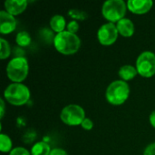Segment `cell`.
Wrapping results in <instances>:
<instances>
[{
    "mask_svg": "<svg viewBox=\"0 0 155 155\" xmlns=\"http://www.w3.org/2000/svg\"><path fill=\"white\" fill-rule=\"evenodd\" d=\"M31 98L29 88L23 83H11L4 91V99L6 103L14 106L26 104Z\"/></svg>",
    "mask_w": 155,
    "mask_h": 155,
    "instance_id": "2",
    "label": "cell"
},
{
    "mask_svg": "<svg viewBox=\"0 0 155 155\" xmlns=\"http://www.w3.org/2000/svg\"><path fill=\"white\" fill-rule=\"evenodd\" d=\"M6 76L12 83H23L29 74V64L25 56H15L5 68Z\"/></svg>",
    "mask_w": 155,
    "mask_h": 155,
    "instance_id": "4",
    "label": "cell"
},
{
    "mask_svg": "<svg viewBox=\"0 0 155 155\" xmlns=\"http://www.w3.org/2000/svg\"><path fill=\"white\" fill-rule=\"evenodd\" d=\"M79 28H80V25L77 21L75 20H71L70 22L67 23V25H66V31L70 32V33H73V34H76L78 31H79Z\"/></svg>",
    "mask_w": 155,
    "mask_h": 155,
    "instance_id": "20",
    "label": "cell"
},
{
    "mask_svg": "<svg viewBox=\"0 0 155 155\" xmlns=\"http://www.w3.org/2000/svg\"><path fill=\"white\" fill-rule=\"evenodd\" d=\"M49 25H50V29L56 34L62 33L64 31L66 30V20L65 17L62 15H54L51 17L50 21H49Z\"/></svg>",
    "mask_w": 155,
    "mask_h": 155,
    "instance_id": "13",
    "label": "cell"
},
{
    "mask_svg": "<svg viewBox=\"0 0 155 155\" xmlns=\"http://www.w3.org/2000/svg\"><path fill=\"white\" fill-rule=\"evenodd\" d=\"M127 3L124 0H107L102 5V15L109 23L116 24L125 17Z\"/></svg>",
    "mask_w": 155,
    "mask_h": 155,
    "instance_id": "5",
    "label": "cell"
},
{
    "mask_svg": "<svg viewBox=\"0 0 155 155\" xmlns=\"http://www.w3.org/2000/svg\"><path fill=\"white\" fill-rule=\"evenodd\" d=\"M126 3L128 10L135 15L147 14L153 6L152 0H129Z\"/></svg>",
    "mask_w": 155,
    "mask_h": 155,
    "instance_id": "10",
    "label": "cell"
},
{
    "mask_svg": "<svg viewBox=\"0 0 155 155\" xmlns=\"http://www.w3.org/2000/svg\"><path fill=\"white\" fill-rule=\"evenodd\" d=\"M31 35L26 31H21L17 33L15 36V43L19 47H26L31 44Z\"/></svg>",
    "mask_w": 155,
    "mask_h": 155,
    "instance_id": "17",
    "label": "cell"
},
{
    "mask_svg": "<svg viewBox=\"0 0 155 155\" xmlns=\"http://www.w3.org/2000/svg\"><path fill=\"white\" fill-rule=\"evenodd\" d=\"M130 86L123 80L113 81L105 90V99L108 104L119 106L124 104L130 96Z\"/></svg>",
    "mask_w": 155,
    "mask_h": 155,
    "instance_id": "3",
    "label": "cell"
},
{
    "mask_svg": "<svg viewBox=\"0 0 155 155\" xmlns=\"http://www.w3.org/2000/svg\"><path fill=\"white\" fill-rule=\"evenodd\" d=\"M119 36L116 24L105 23L102 25L97 31L98 42L104 46H110L115 44Z\"/></svg>",
    "mask_w": 155,
    "mask_h": 155,
    "instance_id": "8",
    "label": "cell"
},
{
    "mask_svg": "<svg viewBox=\"0 0 155 155\" xmlns=\"http://www.w3.org/2000/svg\"><path fill=\"white\" fill-rule=\"evenodd\" d=\"M138 72L136 70V67L131 64H124L121 66L118 71V75L120 77V80H123L126 83L134 80Z\"/></svg>",
    "mask_w": 155,
    "mask_h": 155,
    "instance_id": "14",
    "label": "cell"
},
{
    "mask_svg": "<svg viewBox=\"0 0 155 155\" xmlns=\"http://www.w3.org/2000/svg\"><path fill=\"white\" fill-rule=\"evenodd\" d=\"M49 155H68L67 152L62 148H54L52 149Z\"/></svg>",
    "mask_w": 155,
    "mask_h": 155,
    "instance_id": "24",
    "label": "cell"
},
{
    "mask_svg": "<svg viewBox=\"0 0 155 155\" xmlns=\"http://www.w3.org/2000/svg\"><path fill=\"white\" fill-rule=\"evenodd\" d=\"M116 27L119 33V35H122L125 38H130L134 35L135 27L133 23V21L129 18L124 17V19L120 20L118 23H116Z\"/></svg>",
    "mask_w": 155,
    "mask_h": 155,
    "instance_id": "12",
    "label": "cell"
},
{
    "mask_svg": "<svg viewBox=\"0 0 155 155\" xmlns=\"http://www.w3.org/2000/svg\"><path fill=\"white\" fill-rule=\"evenodd\" d=\"M8 155H31V153L25 147H21V146H17L15 147Z\"/></svg>",
    "mask_w": 155,
    "mask_h": 155,
    "instance_id": "21",
    "label": "cell"
},
{
    "mask_svg": "<svg viewBox=\"0 0 155 155\" xmlns=\"http://www.w3.org/2000/svg\"><path fill=\"white\" fill-rule=\"evenodd\" d=\"M53 45L58 53L64 55H72L80 50L81 39L77 34H73L65 30L55 35Z\"/></svg>",
    "mask_w": 155,
    "mask_h": 155,
    "instance_id": "1",
    "label": "cell"
},
{
    "mask_svg": "<svg viewBox=\"0 0 155 155\" xmlns=\"http://www.w3.org/2000/svg\"><path fill=\"white\" fill-rule=\"evenodd\" d=\"M11 53H12V50H11L9 42L4 37H1L0 38V59L5 60L9 58V56L11 55Z\"/></svg>",
    "mask_w": 155,
    "mask_h": 155,
    "instance_id": "18",
    "label": "cell"
},
{
    "mask_svg": "<svg viewBox=\"0 0 155 155\" xmlns=\"http://www.w3.org/2000/svg\"><path fill=\"white\" fill-rule=\"evenodd\" d=\"M0 113H1L0 117H1V119H3L5 113V101L4 98L0 99Z\"/></svg>",
    "mask_w": 155,
    "mask_h": 155,
    "instance_id": "25",
    "label": "cell"
},
{
    "mask_svg": "<svg viewBox=\"0 0 155 155\" xmlns=\"http://www.w3.org/2000/svg\"><path fill=\"white\" fill-rule=\"evenodd\" d=\"M27 5L28 2L26 0H6L4 3L5 10L15 17L24 13L27 7Z\"/></svg>",
    "mask_w": 155,
    "mask_h": 155,
    "instance_id": "11",
    "label": "cell"
},
{
    "mask_svg": "<svg viewBox=\"0 0 155 155\" xmlns=\"http://www.w3.org/2000/svg\"><path fill=\"white\" fill-rule=\"evenodd\" d=\"M143 155H155V143H152L146 146L143 151Z\"/></svg>",
    "mask_w": 155,
    "mask_h": 155,
    "instance_id": "23",
    "label": "cell"
},
{
    "mask_svg": "<svg viewBox=\"0 0 155 155\" xmlns=\"http://www.w3.org/2000/svg\"><path fill=\"white\" fill-rule=\"evenodd\" d=\"M16 28V19L14 15L7 13L5 9L0 11V33L9 35Z\"/></svg>",
    "mask_w": 155,
    "mask_h": 155,
    "instance_id": "9",
    "label": "cell"
},
{
    "mask_svg": "<svg viewBox=\"0 0 155 155\" xmlns=\"http://www.w3.org/2000/svg\"><path fill=\"white\" fill-rule=\"evenodd\" d=\"M52 149L47 143L44 141H40V142L35 143L32 146L30 153H31V155H49Z\"/></svg>",
    "mask_w": 155,
    "mask_h": 155,
    "instance_id": "15",
    "label": "cell"
},
{
    "mask_svg": "<svg viewBox=\"0 0 155 155\" xmlns=\"http://www.w3.org/2000/svg\"><path fill=\"white\" fill-rule=\"evenodd\" d=\"M13 143L11 138L5 134L1 133L0 134V151L3 153H9L13 150Z\"/></svg>",
    "mask_w": 155,
    "mask_h": 155,
    "instance_id": "16",
    "label": "cell"
},
{
    "mask_svg": "<svg viewBox=\"0 0 155 155\" xmlns=\"http://www.w3.org/2000/svg\"><path fill=\"white\" fill-rule=\"evenodd\" d=\"M81 127L85 131H91L94 128V122L90 118L85 117L81 124Z\"/></svg>",
    "mask_w": 155,
    "mask_h": 155,
    "instance_id": "22",
    "label": "cell"
},
{
    "mask_svg": "<svg viewBox=\"0 0 155 155\" xmlns=\"http://www.w3.org/2000/svg\"><path fill=\"white\" fill-rule=\"evenodd\" d=\"M85 111L79 104H68L64 106L60 113V119L65 125L79 126L85 118Z\"/></svg>",
    "mask_w": 155,
    "mask_h": 155,
    "instance_id": "6",
    "label": "cell"
},
{
    "mask_svg": "<svg viewBox=\"0 0 155 155\" xmlns=\"http://www.w3.org/2000/svg\"><path fill=\"white\" fill-rule=\"evenodd\" d=\"M135 67L138 74L143 78H151L155 75V54L152 51H143L136 61Z\"/></svg>",
    "mask_w": 155,
    "mask_h": 155,
    "instance_id": "7",
    "label": "cell"
},
{
    "mask_svg": "<svg viewBox=\"0 0 155 155\" xmlns=\"http://www.w3.org/2000/svg\"><path fill=\"white\" fill-rule=\"evenodd\" d=\"M149 122H150V124L155 129V110L151 113L149 116Z\"/></svg>",
    "mask_w": 155,
    "mask_h": 155,
    "instance_id": "26",
    "label": "cell"
},
{
    "mask_svg": "<svg viewBox=\"0 0 155 155\" xmlns=\"http://www.w3.org/2000/svg\"><path fill=\"white\" fill-rule=\"evenodd\" d=\"M68 15L72 18V20H75L77 22L84 21L88 17L87 13L80 9H70L68 11Z\"/></svg>",
    "mask_w": 155,
    "mask_h": 155,
    "instance_id": "19",
    "label": "cell"
}]
</instances>
